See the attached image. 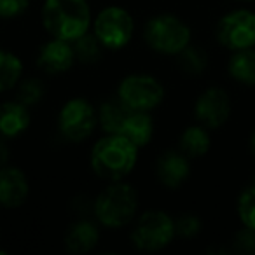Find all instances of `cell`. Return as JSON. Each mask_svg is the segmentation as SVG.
Wrapping results in <instances>:
<instances>
[{
	"label": "cell",
	"mask_w": 255,
	"mask_h": 255,
	"mask_svg": "<svg viewBox=\"0 0 255 255\" xmlns=\"http://www.w3.org/2000/svg\"><path fill=\"white\" fill-rule=\"evenodd\" d=\"M102 129L107 135H123L136 147H145L154 133V121L149 112L133 110L117 100H107L98 112Z\"/></svg>",
	"instance_id": "6da1fadb"
},
{
	"label": "cell",
	"mask_w": 255,
	"mask_h": 255,
	"mask_svg": "<svg viewBox=\"0 0 255 255\" xmlns=\"http://www.w3.org/2000/svg\"><path fill=\"white\" fill-rule=\"evenodd\" d=\"M42 23L54 39L74 42L88 33L91 11L86 0H46Z\"/></svg>",
	"instance_id": "7a4b0ae2"
},
{
	"label": "cell",
	"mask_w": 255,
	"mask_h": 255,
	"mask_svg": "<svg viewBox=\"0 0 255 255\" xmlns=\"http://www.w3.org/2000/svg\"><path fill=\"white\" fill-rule=\"evenodd\" d=\"M138 147L123 135H107L91 150V168L105 180H121L135 168Z\"/></svg>",
	"instance_id": "3957f363"
},
{
	"label": "cell",
	"mask_w": 255,
	"mask_h": 255,
	"mask_svg": "<svg viewBox=\"0 0 255 255\" xmlns=\"http://www.w3.org/2000/svg\"><path fill=\"white\" fill-rule=\"evenodd\" d=\"M138 194L129 184H114L103 189L95 201V215L105 227H123L135 219Z\"/></svg>",
	"instance_id": "277c9868"
},
{
	"label": "cell",
	"mask_w": 255,
	"mask_h": 255,
	"mask_svg": "<svg viewBox=\"0 0 255 255\" xmlns=\"http://www.w3.org/2000/svg\"><path fill=\"white\" fill-rule=\"evenodd\" d=\"M145 40L154 51L178 54L191 44V28L173 14H161L145 26Z\"/></svg>",
	"instance_id": "5b68a950"
},
{
	"label": "cell",
	"mask_w": 255,
	"mask_h": 255,
	"mask_svg": "<svg viewBox=\"0 0 255 255\" xmlns=\"http://www.w3.org/2000/svg\"><path fill=\"white\" fill-rule=\"evenodd\" d=\"M175 236V220L161 210H150L143 213L131 233L133 245L143 252L161 250L168 247Z\"/></svg>",
	"instance_id": "8992f818"
},
{
	"label": "cell",
	"mask_w": 255,
	"mask_h": 255,
	"mask_svg": "<svg viewBox=\"0 0 255 255\" xmlns=\"http://www.w3.org/2000/svg\"><path fill=\"white\" fill-rule=\"evenodd\" d=\"M220 46L229 51H241L255 46V12L236 9L224 16L215 30Z\"/></svg>",
	"instance_id": "52a82bcc"
},
{
	"label": "cell",
	"mask_w": 255,
	"mask_h": 255,
	"mask_svg": "<svg viewBox=\"0 0 255 255\" xmlns=\"http://www.w3.org/2000/svg\"><path fill=\"white\" fill-rule=\"evenodd\" d=\"M135 32V23L131 14L123 7H107L96 16L95 35L103 47L121 49L126 46Z\"/></svg>",
	"instance_id": "ba28073f"
},
{
	"label": "cell",
	"mask_w": 255,
	"mask_h": 255,
	"mask_svg": "<svg viewBox=\"0 0 255 255\" xmlns=\"http://www.w3.org/2000/svg\"><path fill=\"white\" fill-rule=\"evenodd\" d=\"M117 98L129 109L149 112L161 105L164 98V88L157 79L150 75H129L121 81Z\"/></svg>",
	"instance_id": "9c48e42d"
},
{
	"label": "cell",
	"mask_w": 255,
	"mask_h": 255,
	"mask_svg": "<svg viewBox=\"0 0 255 255\" xmlns=\"http://www.w3.org/2000/svg\"><path fill=\"white\" fill-rule=\"evenodd\" d=\"M96 126V112L84 98H74L63 105L58 117V129L70 142L86 140Z\"/></svg>",
	"instance_id": "30bf717a"
},
{
	"label": "cell",
	"mask_w": 255,
	"mask_h": 255,
	"mask_svg": "<svg viewBox=\"0 0 255 255\" xmlns=\"http://www.w3.org/2000/svg\"><path fill=\"white\" fill-rule=\"evenodd\" d=\"M194 116L206 129H217L231 116V98L222 88H208L198 96L194 105Z\"/></svg>",
	"instance_id": "8fae6325"
},
{
	"label": "cell",
	"mask_w": 255,
	"mask_h": 255,
	"mask_svg": "<svg viewBox=\"0 0 255 255\" xmlns=\"http://www.w3.org/2000/svg\"><path fill=\"white\" fill-rule=\"evenodd\" d=\"M28 198V178L19 168H0V205L18 208Z\"/></svg>",
	"instance_id": "7c38bea8"
},
{
	"label": "cell",
	"mask_w": 255,
	"mask_h": 255,
	"mask_svg": "<svg viewBox=\"0 0 255 255\" xmlns=\"http://www.w3.org/2000/svg\"><path fill=\"white\" fill-rule=\"evenodd\" d=\"M75 53L74 46H70L68 40L54 39L42 46L37 58V65L47 74H63L74 65Z\"/></svg>",
	"instance_id": "4fadbf2b"
},
{
	"label": "cell",
	"mask_w": 255,
	"mask_h": 255,
	"mask_svg": "<svg viewBox=\"0 0 255 255\" xmlns=\"http://www.w3.org/2000/svg\"><path fill=\"white\" fill-rule=\"evenodd\" d=\"M156 173L163 185H166L170 189H177L189 178L191 164H189V159L184 152L170 150V152H164L157 159Z\"/></svg>",
	"instance_id": "5bb4252c"
},
{
	"label": "cell",
	"mask_w": 255,
	"mask_h": 255,
	"mask_svg": "<svg viewBox=\"0 0 255 255\" xmlns=\"http://www.w3.org/2000/svg\"><path fill=\"white\" fill-rule=\"evenodd\" d=\"M30 126L28 107L21 102L0 103V135L14 138L26 131Z\"/></svg>",
	"instance_id": "9a60e30c"
},
{
	"label": "cell",
	"mask_w": 255,
	"mask_h": 255,
	"mask_svg": "<svg viewBox=\"0 0 255 255\" xmlns=\"http://www.w3.org/2000/svg\"><path fill=\"white\" fill-rule=\"evenodd\" d=\"M98 227L89 220H79L70 229L67 231L65 236V248L70 254H86V252L93 250L98 243Z\"/></svg>",
	"instance_id": "2e32d148"
},
{
	"label": "cell",
	"mask_w": 255,
	"mask_h": 255,
	"mask_svg": "<svg viewBox=\"0 0 255 255\" xmlns=\"http://www.w3.org/2000/svg\"><path fill=\"white\" fill-rule=\"evenodd\" d=\"M227 72L236 82L245 86H255V49L234 51L227 63Z\"/></svg>",
	"instance_id": "e0dca14e"
},
{
	"label": "cell",
	"mask_w": 255,
	"mask_h": 255,
	"mask_svg": "<svg viewBox=\"0 0 255 255\" xmlns=\"http://www.w3.org/2000/svg\"><path fill=\"white\" fill-rule=\"evenodd\" d=\"M210 135L205 126H189L180 136V152L187 157H201L210 150Z\"/></svg>",
	"instance_id": "ac0fdd59"
},
{
	"label": "cell",
	"mask_w": 255,
	"mask_h": 255,
	"mask_svg": "<svg viewBox=\"0 0 255 255\" xmlns=\"http://www.w3.org/2000/svg\"><path fill=\"white\" fill-rule=\"evenodd\" d=\"M23 65L19 58L7 51H0V91H7L18 84Z\"/></svg>",
	"instance_id": "d6986e66"
},
{
	"label": "cell",
	"mask_w": 255,
	"mask_h": 255,
	"mask_svg": "<svg viewBox=\"0 0 255 255\" xmlns=\"http://www.w3.org/2000/svg\"><path fill=\"white\" fill-rule=\"evenodd\" d=\"M178 65H180L185 74L199 75L208 67V54H206L205 49H201V47L191 46V44H189L184 51L178 53Z\"/></svg>",
	"instance_id": "ffe728a7"
},
{
	"label": "cell",
	"mask_w": 255,
	"mask_h": 255,
	"mask_svg": "<svg viewBox=\"0 0 255 255\" xmlns=\"http://www.w3.org/2000/svg\"><path fill=\"white\" fill-rule=\"evenodd\" d=\"M102 42L96 39V35H88L84 33L82 37H79L77 40H74V53L75 60H79L81 63L91 65L96 63L102 56Z\"/></svg>",
	"instance_id": "44dd1931"
},
{
	"label": "cell",
	"mask_w": 255,
	"mask_h": 255,
	"mask_svg": "<svg viewBox=\"0 0 255 255\" xmlns=\"http://www.w3.org/2000/svg\"><path fill=\"white\" fill-rule=\"evenodd\" d=\"M238 217L243 226L255 231V178L254 184L245 189L238 198Z\"/></svg>",
	"instance_id": "7402d4cb"
},
{
	"label": "cell",
	"mask_w": 255,
	"mask_h": 255,
	"mask_svg": "<svg viewBox=\"0 0 255 255\" xmlns=\"http://www.w3.org/2000/svg\"><path fill=\"white\" fill-rule=\"evenodd\" d=\"M44 93H46V88L39 79H26L19 84L18 102H21L26 107L35 105L44 98Z\"/></svg>",
	"instance_id": "603a6c76"
},
{
	"label": "cell",
	"mask_w": 255,
	"mask_h": 255,
	"mask_svg": "<svg viewBox=\"0 0 255 255\" xmlns=\"http://www.w3.org/2000/svg\"><path fill=\"white\" fill-rule=\"evenodd\" d=\"M233 252L241 255L255 254V231L245 226L233 238Z\"/></svg>",
	"instance_id": "cb8c5ba5"
},
{
	"label": "cell",
	"mask_w": 255,
	"mask_h": 255,
	"mask_svg": "<svg viewBox=\"0 0 255 255\" xmlns=\"http://www.w3.org/2000/svg\"><path fill=\"white\" fill-rule=\"evenodd\" d=\"M201 231V220L196 215L185 213L175 220V233L182 238H194Z\"/></svg>",
	"instance_id": "d4e9b609"
},
{
	"label": "cell",
	"mask_w": 255,
	"mask_h": 255,
	"mask_svg": "<svg viewBox=\"0 0 255 255\" xmlns=\"http://www.w3.org/2000/svg\"><path fill=\"white\" fill-rule=\"evenodd\" d=\"M30 0H0V18H18L28 9Z\"/></svg>",
	"instance_id": "484cf974"
},
{
	"label": "cell",
	"mask_w": 255,
	"mask_h": 255,
	"mask_svg": "<svg viewBox=\"0 0 255 255\" xmlns=\"http://www.w3.org/2000/svg\"><path fill=\"white\" fill-rule=\"evenodd\" d=\"M9 161V147L4 140H0V168H4Z\"/></svg>",
	"instance_id": "4316f807"
},
{
	"label": "cell",
	"mask_w": 255,
	"mask_h": 255,
	"mask_svg": "<svg viewBox=\"0 0 255 255\" xmlns=\"http://www.w3.org/2000/svg\"><path fill=\"white\" fill-rule=\"evenodd\" d=\"M250 149H252V152L255 154V131L252 133V136H250Z\"/></svg>",
	"instance_id": "83f0119b"
},
{
	"label": "cell",
	"mask_w": 255,
	"mask_h": 255,
	"mask_svg": "<svg viewBox=\"0 0 255 255\" xmlns=\"http://www.w3.org/2000/svg\"><path fill=\"white\" fill-rule=\"evenodd\" d=\"M238 2H252V0H238Z\"/></svg>",
	"instance_id": "f1b7e54d"
}]
</instances>
